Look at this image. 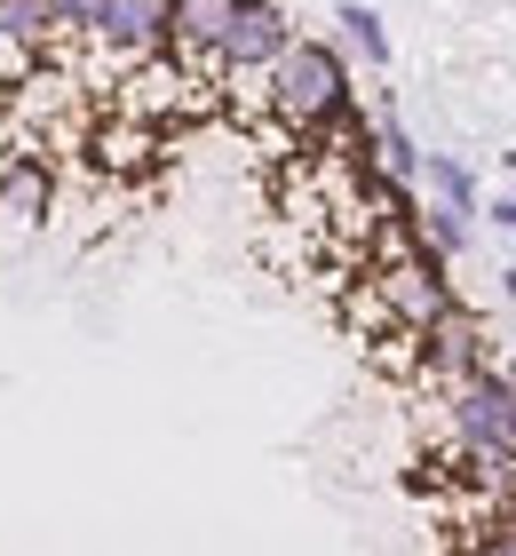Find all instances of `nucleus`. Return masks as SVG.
<instances>
[{"mask_svg": "<svg viewBox=\"0 0 516 556\" xmlns=\"http://www.w3.org/2000/svg\"><path fill=\"white\" fill-rule=\"evenodd\" d=\"M333 24H342V56H357V64H390V33H381V16L366 9V0H342L333 9Z\"/></svg>", "mask_w": 516, "mask_h": 556, "instance_id": "10", "label": "nucleus"}, {"mask_svg": "<svg viewBox=\"0 0 516 556\" xmlns=\"http://www.w3.org/2000/svg\"><path fill=\"white\" fill-rule=\"evenodd\" d=\"M484 215H493V231H516V191H493V207H484Z\"/></svg>", "mask_w": 516, "mask_h": 556, "instance_id": "12", "label": "nucleus"}, {"mask_svg": "<svg viewBox=\"0 0 516 556\" xmlns=\"http://www.w3.org/2000/svg\"><path fill=\"white\" fill-rule=\"evenodd\" d=\"M453 263L445 255H398V263H374L366 270V302H357V326L381 342V334H421V326H437L453 311V278H445Z\"/></svg>", "mask_w": 516, "mask_h": 556, "instance_id": "2", "label": "nucleus"}, {"mask_svg": "<svg viewBox=\"0 0 516 556\" xmlns=\"http://www.w3.org/2000/svg\"><path fill=\"white\" fill-rule=\"evenodd\" d=\"M501 294H508V302H516V263H508V270H501Z\"/></svg>", "mask_w": 516, "mask_h": 556, "instance_id": "14", "label": "nucleus"}, {"mask_svg": "<svg viewBox=\"0 0 516 556\" xmlns=\"http://www.w3.org/2000/svg\"><path fill=\"white\" fill-rule=\"evenodd\" d=\"M88 48H96V56H112L119 72L143 64V56H167V0H103Z\"/></svg>", "mask_w": 516, "mask_h": 556, "instance_id": "5", "label": "nucleus"}, {"mask_svg": "<svg viewBox=\"0 0 516 556\" xmlns=\"http://www.w3.org/2000/svg\"><path fill=\"white\" fill-rule=\"evenodd\" d=\"M501 167H508V175H516V143H508V151H501Z\"/></svg>", "mask_w": 516, "mask_h": 556, "instance_id": "16", "label": "nucleus"}, {"mask_svg": "<svg viewBox=\"0 0 516 556\" xmlns=\"http://www.w3.org/2000/svg\"><path fill=\"white\" fill-rule=\"evenodd\" d=\"M56 207V167L40 160V151H16L9 167H0V215L9 223H48Z\"/></svg>", "mask_w": 516, "mask_h": 556, "instance_id": "6", "label": "nucleus"}, {"mask_svg": "<svg viewBox=\"0 0 516 556\" xmlns=\"http://www.w3.org/2000/svg\"><path fill=\"white\" fill-rule=\"evenodd\" d=\"M501 525H508V541H516V501H508V509H501Z\"/></svg>", "mask_w": 516, "mask_h": 556, "instance_id": "15", "label": "nucleus"}, {"mask_svg": "<svg viewBox=\"0 0 516 556\" xmlns=\"http://www.w3.org/2000/svg\"><path fill=\"white\" fill-rule=\"evenodd\" d=\"M421 184H429V199H445V207H461V215H484L477 175H469V160H453V151H421Z\"/></svg>", "mask_w": 516, "mask_h": 556, "instance_id": "9", "label": "nucleus"}, {"mask_svg": "<svg viewBox=\"0 0 516 556\" xmlns=\"http://www.w3.org/2000/svg\"><path fill=\"white\" fill-rule=\"evenodd\" d=\"M263 112H270L294 143H318L342 112H357V72H350V56H342V40L294 33L287 48H278V64L263 72Z\"/></svg>", "mask_w": 516, "mask_h": 556, "instance_id": "1", "label": "nucleus"}, {"mask_svg": "<svg viewBox=\"0 0 516 556\" xmlns=\"http://www.w3.org/2000/svg\"><path fill=\"white\" fill-rule=\"evenodd\" d=\"M413 231H421V247H429V255L461 263V255H469V247H477V215L445 207V199H421V207H413Z\"/></svg>", "mask_w": 516, "mask_h": 556, "instance_id": "8", "label": "nucleus"}, {"mask_svg": "<svg viewBox=\"0 0 516 556\" xmlns=\"http://www.w3.org/2000/svg\"><path fill=\"white\" fill-rule=\"evenodd\" d=\"M493 374H501V390L516 397V342H508V350H501V358H493Z\"/></svg>", "mask_w": 516, "mask_h": 556, "instance_id": "13", "label": "nucleus"}, {"mask_svg": "<svg viewBox=\"0 0 516 556\" xmlns=\"http://www.w3.org/2000/svg\"><path fill=\"white\" fill-rule=\"evenodd\" d=\"M374 175H381V184H398V191H421V143L405 136V119L390 104L374 112Z\"/></svg>", "mask_w": 516, "mask_h": 556, "instance_id": "7", "label": "nucleus"}, {"mask_svg": "<svg viewBox=\"0 0 516 556\" xmlns=\"http://www.w3.org/2000/svg\"><path fill=\"white\" fill-rule=\"evenodd\" d=\"M287 40H294V16L278 9V0H270V9H247V16L223 33V48H215V64H206V72H215V88H230V80H263Z\"/></svg>", "mask_w": 516, "mask_h": 556, "instance_id": "4", "label": "nucleus"}, {"mask_svg": "<svg viewBox=\"0 0 516 556\" xmlns=\"http://www.w3.org/2000/svg\"><path fill=\"white\" fill-rule=\"evenodd\" d=\"M493 366V334H484V318L469 311V302H453L437 326H421L413 334V366L405 374H421L429 390H445V382H469V374Z\"/></svg>", "mask_w": 516, "mask_h": 556, "instance_id": "3", "label": "nucleus"}, {"mask_svg": "<svg viewBox=\"0 0 516 556\" xmlns=\"http://www.w3.org/2000/svg\"><path fill=\"white\" fill-rule=\"evenodd\" d=\"M484 501H493V509H508V501H516V445L501 453L493 469H484Z\"/></svg>", "mask_w": 516, "mask_h": 556, "instance_id": "11", "label": "nucleus"}]
</instances>
